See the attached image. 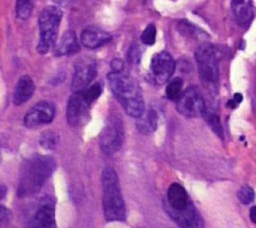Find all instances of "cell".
Masks as SVG:
<instances>
[{
  "mask_svg": "<svg viewBox=\"0 0 256 228\" xmlns=\"http://www.w3.org/2000/svg\"><path fill=\"white\" fill-rule=\"evenodd\" d=\"M232 99H233V100H234V102L238 105L239 103H241V102H242V100H243V96H242V94H240V93H235Z\"/></svg>",
  "mask_w": 256,
  "mask_h": 228,
  "instance_id": "cell-32",
  "label": "cell"
},
{
  "mask_svg": "<svg viewBox=\"0 0 256 228\" xmlns=\"http://www.w3.org/2000/svg\"><path fill=\"white\" fill-rule=\"evenodd\" d=\"M101 92H102V89H101L100 84L95 83V84L91 85L89 88L84 90V95H85V98L87 99V101L91 104L100 96Z\"/></svg>",
  "mask_w": 256,
  "mask_h": 228,
  "instance_id": "cell-27",
  "label": "cell"
},
{
  "mask_svg": "<svg viewBox=\"0 0 256 228\" xmlns=\"http://www.w3.org/2000/svg\"><path fill=\"white\" fill-rule=\"evenodd\" d=\"M110 88L122 104L126 113L134 118H139L145 112L141 91L134 79L123 71H111L108 74Z\"/></svg>",
  "mask_w": 256,
  "mask_h": 228,
  "instance_id": "cell-2",
  "label": "cell"
},
{
  "mask_svg": "<svg viewBox=\"0 0 256 228\" xmlns=\"http://www.w3.org/2000/svg\"><path fill=\"white\" fill-rule=\"evenodd\" d=\"M137 128L141 133L149 134L152 133L157 127V113L153 109H149L144 112L142 116L137 118Z\"/></svg>",
  "mask_w": 256,
  "mask_h": 228,
  "instance_id": "cell-19",
  "label": "cell"
},
{
  "mask_svg": "<svg viewBox=\"0 0 256 228\" xmlns=\"http://www.w3.org/2000/svg\"><path fill=\"white\" fill-rule=\"evenodd\" d=\"M176 108L183 116L197 117L202 116L207 107L199 88L189 86L176 101Z\"/></svg>",
  "mask_w": 256,
  "mask_h": 228,
  "instance_id": "cell-7",
  "label": "cell"
},
{
  "mask_svg": "<svg viewBox=\"0 0 256 228\" xmlns=\"http://www.w3.org/2000/svg\"><path fill=\"white\" fill-rule=\"evenodd\" d=\"M192 203L186 190L178 183H173L169 186L166 200L164 201V208L171 210H183Z\"/></svg>",
  "mask_w": 256,
  "mask_h": 228,
  "instance_id": "cell-14",
  "label": "cell"
},
{
  "mask_svg": "<svg viewBox=\"0 0 256 228\" xmlns=\"http://www.w3.org/2000/svg\"><path fill=\"white\" fill-rule=\"evenodd\" d=\"M34 91H35V85L33 80L27 75L22 76L18 80L15 86V90L13 94L14 104L18 106L26 103L33 96Z\"/></svg>",
  "mask_w": 256,
  "mask_h": 228,
  "instance_id": "cell-17",
  "label": "cell"
},
{
  "mask_svg": "<svg viewBox=\"0 0 256 228\" xmlns=\"http://www.w3.org/2000/svg\"><path fill=\"white\" fill-rule=\"evenodd\" d=\"M230 5L236 22L242 27H247L251 23L254 16L253 1L230 0Z\"/></svg>",
  "mask_w": 256,
  "mask_h": 228,
  "instance_id": "cell-16",
  "label": "cell"
},
{
  "mask_svg": "<svg viewBox=\"0 0 256 228\" xmlns=\"http://www.w3.org/2000/svg\"><path fill=\"white\" fill-rule=\"evenodd\" d=\"M139 57H140V52L137 48V46H132L128 52V58L132 63H137L139 61Z\"/></svg>",
  "mask_w": 256,
  "mask_h": 228,
  "instance_id": "cell-29",
  "label": "cell"
},
{
  "mask_svg": "<svg viewBox=\"0 0 256 228\" xmlns=\"http://www.w3.org/2000/svg\"><path fill=\"white\" fill-rule=\"evenodd\" d=\"M96 61L92 57H80L74 65V72L71 81L72 91H84L96 76Z\"/></svg>",
  "mask_w": 256,
  "mask_h": 228,
  "instance_id": "cell-8",
  "label": "cell"
},
{
  "mask_svg": "<svg viewBox=\"0 0 256 228\" xmlns=\"http://www.w3.org/2000/svg\"><path fill=\"white\" fill-rule=\"evenodd\" d=\"M27 228H57L55 220V202L50 197H45L41 201Z\"/></svg>",
  "mask_w": 256,
  "mask_h": 228,
  "instance_id": "cell-12",
  "label": "cell"
},
{
  "mask_svg": "<svg viewBox=\"0 0 256 228\" xmlns=\"http://www.w3.org/2000/svg\"><path fill=\"white\" fill-rule=\"evenodd\" d=\"M56 168V161L49 155H35L26 159L20 169L17 195L28 197L37 193Z\"/></svg>",
  "mask_w": 256,
  "mask_h": 228,
  "instance_id": "cell-1",
  "label": "cell"
},
{
  "mask_svg": "<svg viewBox=\"0 0 256 228\" xmlns=\"http://www.w3.org/2000/svg\"><path fill=\"white\" fill-rule=\"evenodd\" d=\"M103 214L108 222L126 219L125 203L121 194L117 173L112 167L104 168L101 176Z\"/></svg>",
  "mask_w": 256,
  "mask_h": 228,
  "instance_id": "cell-3",
  "label": "cell"
},
{
  "mask_svg": "<svg viewBox=\"0 0 256 228\" xmlns=\"http://www.w3.org/2000/svg\"><path fill=\"white\" fill-rule=\"evenodd\" d=\"M61 18L62 11L58 6H46L41 11L38 18L39 42L37 45V51L40 54L47 53L54 45Z\"/></svg>",
  "mask_w": 256,
  "mask_h": 228,
  "instance_id": "cell-4",
  "label": "cell"
},
{
  "mask_svg": "<svg viewBox=\"0 0 256 228\" xmlns=\"http://www.w3.org/2000/svg\"><path fill=\"white\" fill-rule=\"evenodd\" d=\"M58 142V136L53 131H45L40 137V144L45 149H54Z\"/></svg>",
  "mask_w": 256,
  "mask_h": 228,
  "instance_id": "cell-25",
  "label": "cell"
},
{
  "mask_svg": "<svg viewBox=\"0 0 256 228\" xmlns=\"http://www.w3.org/2000/svg\"><path fill=\"white\" fill-rule=\"evenodd\" d=\"M156 39V27L153 23H150L146 26L141 34V40L146 45L154 44Z\"/></svg>",
  "mask_w": 256,
  "mask_h": 228,
  "instance_id": "cell-26",
  "label": "cell"
},
{
  "mask_svg": "<svg viewBox=\"0 0 256 228\" xmlns=\"http://www.w3.org/2000/svg\"><path fill=\"white\" fill-rule=\"evenodd\" d=\"M55 116V107L49 101H40L25 115L24 124L28 128H35L50 123Z\"/></svg>",
  "mask_w": 256,
  "mask_h": 228,
  "instance_id": "cell-11",
  "label": "cell"
},
{
  "mask_svg": "<svg viewBox=\"0 0 256 228\" xmlns=\"http://www.w3.org/2000/svg\"><path fill=\"white\" fill-rule=\"evenodd\" d=\"M249 216H250V220H251L253 223H256V206H253V207L250 209Z\"/></svg>",
  "mask_w": 256,
  "mask_h": 228,
  "instance_id": "cell-31",
  "label": "cell"
},
{
  "mask_svg": "<svg viewBox=\"0 0 256 228\" xmlns=\"http://www.w3.org/2000/svg\"><path fill=\"white\" fill-rule=\"evenodd\" d=\"M203 118L205 119V121L207 122V124L209 125V127L213 130V132L221 139H223L224 136V132H223V128L220 122V119L218 117V115L210 110L209 108H206V110L203 113Z\"/></svg>",
  "mask_w": 256,
  "mask_h": 228,
  "instance_id": "cell-20",
  "label": "cell"
},
{
  "mask_svg": "<svg viewBox=\"0 0 256 228\" xmlns=\"http://www.w3.org/2000/svg\"><path fill=\"white\" fill-rule=\"evenodd\" d=\"M33 9V0H16V14L21 20H26Z\"/></svg>",
  "mask_w": 256,
  "mask_h": 228,
  "instance_id": "cell-23",
  "label": "cell"
},
{
  "mask_svg": "<svg viewBox=\"0 0 256 228\" xmlns=\"http://www.w3.org/2000/svg\"><path fill=\"white\" fill-rule=\"evenodd\" d=\"M195 59L203 84L209 88L215 87L219 80V59L215 47L209 43H202L195 51Z\"/></svg>",
  "mask_w": 256,
  "mask_h": 228,
  "instance_id": "cell-5",
  "label": "cell"
},
{
  "mask_svg": "<svg viewBox=\"0 0 256 228\" xmlns=\"http://www.w3.org/2000/svg\"><path fill=\"white\" fill-rule=\"evenodd\" d=\"M166 213L180 228H204V221L193 202L183 210L165 208Z\"/></svg>",
  "mask_w": 256,
  "mask_h": 228,
  "instance_id": "cell-13",
  "label": "cell"
},
{
  "mask_svg": "<svg viewBox=\"0 0 256 228\" xmlns=\"http://www.w3.org/2000/svg\"><path fill=\"white\" fill-rule=\"evenodd\" d=\"M177 28L179 30V32L187 37H192V38H201L202 36H205V33L199 29L197 26H195L194 24L186 21V20H182L177 24Z\"/></svg>",
  "mask_w": 256,
  "mask_h": 228,
  "instance_id": "cell-21",
  "label": "cell"
},
{
  "mask_svg": "<svg viewBox=\"0 0 256 228\" xmlns=\"http://www.w3.org/2000/svg\"><path fill=\"white\" fill-rule=\"evenodd\" d=\"M182 85H183V81L181 78L176 77L171 79L167 84L166 90H165L167 98L172 101H177L182 94Z\"/></svg>",
  "mask_w": 256,
  "mask_h": 228,
  "instance_id": "cell-22",
  "label": "cell"
},
{
  "mask_svg": "<svg viewBox=\"0 0 256 228\" xmlns=\"http://www.w3.org/2000/svg\"><path fill=\"white\" fill-rule=\"evenodd\" d=\"M12 219V215L9 209H7L6 207H4L3 205H1L0 208V225L1 228H6L9 223L11 222Z\"/></svg>",
  "mask_w": 256,
  "mask_h": 228,
  "instance_id": "cell-28",
  "label": "cell"
},
{
  "mask_svg": "<svg viewBox=\"0 0 256 228\" xmlns=\"http://www.w3.org/2000/svg\"><path fill=\"white\" fill-rule=\"evenodd\" d=\"M80 50V46L77 37L73 31H67L63 34L60 41L55 48L56 56H66L77 53Z\"/></svg>",
  "mask_w": 256,
  "mask_h": 228,
  "instance_id": "cell-18",
  "label": "cell"
},
{
  "mask_svg": "<svg viewBox=\"0 0 256 228\" xmlns=\"http://www.w3.org/2000/svg\"><path fill=\"white\" fill-rule=\"evenodd\" d=\"M90 103L84 95V91L73 92L67 104V121L71 126L77 127L86 124L89 120Z\"/></svg>",
  "mask_w": 256,
  "mask_h": 228,
  "instance_id": "cell-9",
  "label": "cell"
},
{
  "mask_svg": "<svg viewBox=\"0 0 256 228\" xmlns=\"http://www.w3.org/2000/svg\"><path fill=\"white\" fill-rule=\"evenodd\" d=\"M237 198L239 199V201L244 204H250L254 198H255V192L253 190V188L249 185H243L240 187V189L237 192Z\"/></svg>",
  "mask_w": 256,
  "mask_h": 228,
  "instance_id": "cell-24",
  "label": "cell"
},
{
  "mask_svg": "<svg viewBox=\"0 0 256 228\" xmlns=\"http://www.w3.org/2000/svg\"><path fill=\"white\" fill-rule=\"evenodd\" d=\"M0 189H1V199H3L4 196H5V193H6V188H5V186L1 185Z\"/></svg>",
  "mask_w": 256,
  "mask_h": 228,
  "instance_id": "cell-33",
  "label": "cell"
},
{
  "mask_svg": "<svg viewBox=\"0 0 256 228\" xmlns=\"http://www.w3.org/2000/svg\"><path fill=\"white\" fill-rule=\"evenodd\" d=\"M124 131L121 118L116 115L110 116L99 137L100 148L107 155L117 152L123 143Z\"/></svg>",
  "mask_w": 256,
  "mask_h": 228,
  "instance_id": "cell-6",
  "label": "cell"
},
{
  "mask_svg": "<svg viewBox=\"0 0 256 228\" xmlns=\"http://www.w3.org/2000/svg\"><path fill=\"white\" fill-rule=\"evenodd\" d=\"M112 39L111 35L103 29L95 26L85 28L81 33V43L90 49L98 48Z\"/></svg>",
  "mask_w": 256,
  "mask_h": 228,
  "instance_id": "cell-15",
  "label": "cell"
},
{
  "mask_svg": "<svg viewBox=\"0 0 256 228\" xmlns=\"http://www.w3.org/2000/svg\"><path fill=\"white\" fill-rule=\"evenodd\" d=\"M111 67L113 71H123V62L120 59H114L111 62Z\"/></svg>",
  "mask_w": 256,
  "mask_h": 228,
  "instance_id": "cell-30",
  "label": "cell"
},
{
  "mask_svg": "<svg viewBox=\"0 0 256 228\" xmlns=\"http://www.w3.org/2000/svg\"><path fill=\"white\" fill-rule=\"evenodd\" d=\"M175 69V63L171 55L166 51L155 54L150 63V71L153 81L156 84L166 83L172 76Z\"/></svg>",
  "mask_w": 256,
  "mask_h": 228,
  "instance_id": "cell-10",
  "label": "cell"
}]
</instances>
